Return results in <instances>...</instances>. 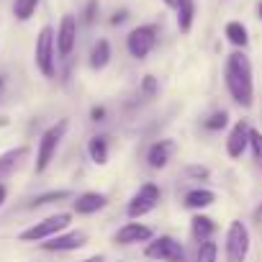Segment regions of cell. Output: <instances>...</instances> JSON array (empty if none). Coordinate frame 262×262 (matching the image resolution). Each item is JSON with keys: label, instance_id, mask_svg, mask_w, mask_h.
Here are the masks:
<instances>
[{"label": "cell", "instance_id": "1", "mask_svg": "<svg viewBox=\"0 0 262 262\" xmlns=\"http://www.w3.org/2000/svg\"><path fill=\"white\" fill-rule=\"evenodd\" d=\"M224 85L236 105H242V108L254 105V72H252V62L244 54V49H236L226 57Z\"/></svg>", "mask_w": 262, "mask_h": 262}, {"label": "cell", "instance_id": "2", "mask_svg": "<svg viewBox=\"0 0 262 262\" xmlns=\"http://www.w3.org/2000/svg\"><path fill=\"white\" fill-rule=\"evenodd\" d=\"M67 128H70V121H67V118H59L57 123H52L44 134H41L39 149H36V165H34V172H36V175L47 172V167L52 165V160H54V155H57V149H59L64 134H67Z\"/></svg>", "mask_w": 262, "mask_h": 262}, {"label": "cell", "instance_id": "3", "mask_svg": "<svg viewBox=\"0 0 262 262\" xmlns=\"http://www.w3.org/2000/svg\"><path fill=\"white\" fill-rule=\"evenodd\" d=\"M34 62L47 80L57 75V31L52 26H41L34 44Z\"/></svg>", "mask_w": 262, "mask_h": 262}, {"label": "cell", "instance_id": "4", "mask_svg": "<svg viewBox=\"0 0 262 262\" xmlns=\"http://www.w3.org/2000/svg\"><path fill=\"white\" fill-rule=\"evenodd\" d=\"M70 221H72L70 213L47 216L44 221H39V224H34V226H29V229H24V231L18 234V239H21V242H47V239L62 234V231L70 226Z\"/></svg>", "mask_w": 262, "mask_h": 262}, {"label": "cell", "instance_id": "5", "mask_svg": "<svg viewBox=\"0 0 262 262\" xmlns=\"http://www.w3.org/2000/svg\"><path fill=\"white\" fill-rule=\"evenodd\" d=\"M249 244H252V236H249V229L244 221H231L229 229H226V262H244L247 254H249Z\"/></svg>", "mask_w": 262, "mask_h": 262}, {"label": "cell", "instance_id": "6", "mask_svg": "<svg viewBox=\"0 0 262 262\" xmlns=\"http://www.w3.org/2000/svg\"><path fill=\"white\" fill-rule=\"evenodd\" d=\"M155 47H157V26L155 24H142L126 36V49L134 59H147Z\"/></svg>", "mask_w": 262, "mask_h": 262}, {"label": "cell", "instance_id": "7", "mask_svg": "<svg viewBox=\"0 0 262 262\" xmlns=\"http://www.w3.org/2000/svg\"><path fill=\"white\" fill-rule=\"evenodd\" d=\"M160 198H162L160 188H157L155 183H144L134 195H131V201H128V206H126V216H128V219H142V216H147L149 211L157 208Z\"/></svg>", "mask_w": 262, "mask_h": 262}, {"label": "cell", "instance_id": "8", "mask_svg": "<svg viewBox=\"0 0 262 262\" xmlns=\"http://www.w3.org/2000/svg\"><path fill=\"white\" fill-rule=\"evenodd\" d=\"M144 254L149 259H162V262H185V247L167 234L149 239V244L144 247Z\"/></svg>", "mask_w": 262, "mask_h": 262}, {"label": "cell", "instance_id": "9", "mask_svg": "<svg viewBox=\"0 0 262 262\" xmlns=\"http://www.w3.org/2000/svg\"><path fill=\"white\" fill-rule=\"evenodd\" d=\"M75 44H77V18L72 13H64L57 26V54L67 59L75 52Z\"/></svg>", "mask_w": 262, "mask_h": 262}, {"label": "cell", "instance_id": "10", "mask_svg": "<svg viewBox=\"0 0 262 262\" xmlns=\"http://www.w3.org/2000/svg\"><path fill=\"white\" fill-rule=\"evenodd\" d=\"M88 244V234L85 231H67V234H57L47 242H41L44 252H72Z\"/></svg>", "mask_w": 262, "mask_h": 262}, {"label": "cell", "instance_id": "11", "mask_svg": "<svg viewBox=\"0 0 262 262\" xmlns=\"http://www.w3.org/2000/svg\"><path fill=\"white\" fill-rule=\"evenodd\" d=\"M249 126H247V121H236L234 126H231V131H229V139H226V155L231 157V160H239L244 152H247V147H249Z\"/></svg>", "mask_w": 262, "mask_h": 262}, {"label": "cell", "instance_id": "12", "mask_svg": "<svg viewBox=\"0 0 262 262\" xmlns=\"http://www.w3.org/2000/svg\"><path fill=\"white\" fill-rule=\"evenodd\" d=\"M155 236V231L147 226V224H139V221H128L123 224L118 231H116V244H139V242H149Z\"/></svg>", "mask_w": 262, "mask_h": 262}, {"label": "cell", "instance_id": "13", "mask_svg": "<svg viewBox=\"0 0 262 262\" xmlns=\"http://www.w3.org/2000/svg\"><path fill=\"white\" fill-rule=\"evenodd\" d=\"M172 152H175V142L172 139H160L147 149V165L152 170H165L172 160Z\"/></svg>", "mask_w": 262, "mask_h": 262}, {"label": "cell", "instance_id": "14", "mask_svg": "<svg viewBox=\"0 0 262 262\" xmlns=\"http://www.w3.org/2000/svg\"><path fill=\"white\" fill-rule=\"evenodd\" d=\"M108 206V198L103 193H95V190H88V193H80L75 201H72V211L80 213V216H90V213H98L100 208Z\"/></svg>", "mask_w": 262, "mask_h": 262}, {"label": "cell", "instance_id": "15", "mask_svg": "<svg viewBox=\"0 0 262 262\" xmlns=\"http://www.w3.org/2000/svg\"><path fill=\"white\" fill-rule=\"evenodd\" d=\"M29 157V147H13L8 152L0 155V180H6L8 175L16 172V167Z\"/></svg>", "mask_w": 262, "mask_h": 262}, {"label": "cell", "instance_id": "16", "mask_svg": "<svg viewBox=\"0 0 262 262\" xmlns=\"http://www.w3.org/2000/svg\"><path fill=\"white\" fill-rule=\"evenodd\" d=\"M213 231H216V221H213L211 216H206V213L198 211V213L190 219V236H193L198 244L206 242V239H211Z\"/></svg>", "mask_w": 262, "mask_h": 262}, {"label": "cell", "instance_id": "17", "mask_svg": "<svg viewBox=\"0 0 262 262\" xmlns=\"http://www.w3.org/2000/svg\"><path fill=\"white\" fill-rule=\"evenodd\" d=\"M183 203L190 211H203V208H208V206L216 203V193L213 190H206V188H195V190H188L185 193Z\"/></svg>", "mask_w": 262, "mask_h": 262}, {"label": "cell", "instance_id": "18", "mask_svg": "<svg viewBox=\"0 0 262 262\" xmlns=\"http://www.w3.org/2000/svg\"><path fill=\"white\" fill-rule=\"evenodd\" d=\"M108 62H111V44H108V39H98V41L93 44V49H90L88 64H90V70L100 72V70L108 67Z\"/></svg>", "mask_w": 262, "mask_h": 262}, {"label": "cell", "instance_id": "19", "mask_svg": "<svg viewBox=\"0 0 262 262\" xmlns=\"http://www.w3.org/2000/svg\"><path fill=\"white\" fill-rule=\"evenodd\" d=\"M175 13H178V29H180V34H190L193 21H195V0H180Z\"/></svg>", "mask_w": 262, "mask_h": 262}, {"label": "cell", "instance_id": "20", "mask_svg": "<svg viewBox=\"0 0 262 262\" xmlns=\"http://www.w3.org/2000/svg\"><path fill=\"white\" fill-rule=\"evenodd\" d=\"M224 34H226L229 44H234L236 49H244L249 44V31H247V26L242 21H229L226 29H224Z\"/></svg>", "mask_w": 262, "mask_h": 262}, {"label": "cell", "instance_id": "21", "mask_svg": "<svg viewBox=\"0 0 262 262\" xmlns=\"http://www.w3.org/2000/svg\"><path fill=\"white\" fill-rule=\"evenodd\" d=\"M88 155L95 165H105L108 162V137L105 134H95L88 142Z\"/></svg>", "mask_w": 262, "mask_h": 262}, {"label": "cell", "instance_id": "22", "mask_svg": "<svg viewBox=\"0 0 262 262\" xmlns=\"http://www.w3.org/2000/svg\"><path fill=\"white\" fill-rule=\"evenodd\" d=\"M39 3H41V0H13V16H16V21H29V18H34Z\"/></svg>", "mask_w": 262, "mask_h": 262}, {"label": "cell", "instance_id": "23", "mask_svg": "<svg viewBox=\"0 0 262 262\" xmlns=\"http://www.w3.org/2000/svg\"><path fill=\"white\" fill-rule=\"evenodd\" d=\"M67 198H72L70 190H49V193L36 195V198L29 203V208H41V206H49V203H54V201H67Z\"/></svg>", "mask_w": 262, "mask_h": 262}, {"label": "cell", "instance_id": "24", "mask_svg": "<svg viewBox=\"0 0 262 262\" xmlns=\"http://www.w3.org/2000/svg\"><path fill=\"white\" fill-rule=\"evenodd\" d=\"M216 257H219V247H216V242L206 239V242H201V244H198L195 262H216Z\"/></svg>", "mask_w": 262, "mask_h": 262}, {"label": "cell", "instance_id": "25", "mask_svg": "<svg viewBox=\"0 0 262 262\" xmlns=\"http://www.w3.org/2000/svg\"><path fill=\"white\" fill-rule=\"evenodd\" d=\"M226 123H229V113H226V111H216V113H211V116L203 121V126H206L208 131H221V128H226Z\"/></svg>", "mask_w": 262, "mask_h": 262}, {"label": "cell", "instance_id": "26", "mask_svg": "<svg viewBox=\"0 0 262 262\" xmlns=\"http://www.w3.org/2000/svg\"><path fill=\"white\" fill-rule=\"evenodd\" d=\"M249 147H252V155L257 162H262V131L252 128L249 131Z\"/></svg>", "mask_w": 262, "mask_h": 262}, {"label": "cell", "instance_id": "27", "mask_svg": "<svg viewBox=\"0 0 262 262\" xmlns=\"http://www.w3.org/2000/svg\"><path fill=\"white\" fill-rule=\"evenodd\" d=\"M98 11H100V3L98 0H88V6H85V13H82V21L90 26V24H95V16H98Z\"/></svg>", "mask_w": 262, "mask_h": 262}, {"label": "cell", "instance_id": "28", "mask_svg": "<svg viewBox=\"0 0 262 262\" xmlns=\"http://www.w3.org/2000/svg\"><path fill=\"white\" fill-rule=\"evenodd\" d=\"M157 77L155 75H144V80H142V93L147 95V98H152V95H157Z\"/></svg>", "mask_w": 262, "mask_h": 262}, {"label": "cell", "instance_id": "29", "mask_svg": "<svg viewBox=\"0 0 262 262\" xmlns=\"http://www.w3.org/2000/svg\"><path fill=\"white\" fill-rule=\"evenodd\" d=\"M126 18H128V11H126V8H121V11H116V13L111 16V26H121Z\"/></svg>", "mask_w": 262, "mask_h": 262}, {"label": "cell", "instance_id": "30", "mask_svg": "<svg viewBox=\"0 0 262 262\" xmlns=\"http://www.w3.org/2000/svg\"><path fill=\"white\" fill-rule=\"evenodd\" d=\"M90 118H93V121H105V108H103V105H95V108L90 111Z\"/></svg>", "mask_w": 262, "mask_h": 262}, {"label": "cell", "instance_id": "31", "mask_svg": "<svg viewBox=\"0 0 262 262\" xmlns=\"http://www.w3.org/2000/svg\"><path fill=\"white\" fill-rule=\"evenodd\" d=\"M188 175H193V178H208V170L206 167H188Z\"/></svg>", "mask_w": 262, "mask_h": 262}, {"label": "cell", "instance_id": "32", "mask_svg": "<svg viewBox=\"0 0 262 262\" xmlns=\"http://www.w3.org/2000/svg\"><path fill=\"white\" fill-rule=\"evenodd\" d=\"M80 262H105V257H103V254H93V257H85V259H80Z\"/></svg>", "mask_w": 262, "mask_h": 262}, {"label": "cell", "instance_id": "33", "mask_svg": "<svg viewBox=\"0 0 262 262\" xmlns=\"http://www.w3.org/2000/svg\"><path fill=\"white\" fill-rule=\"evenodd\" d=\"M6 198H8V188H6L3 183H0V206L6 203Z\"/></svg>", "mask_w": 262, "mask_h": 262}, {"label": "cell", "instance_id": "34", "mask_svg": "<svg viewBox=\"0 0 262 262\" xmlns=\"http://www.w3.org/2000/svg\"><path fill=\"white\" fill-rule=\"evenodd\" d=\"M162 3H165L167 8H172V11H175V8H178V3H180V0H162Z\"/></svg>", "mask_w": 262, "mask_h": 262}, {"label": "cell", "instance_id": "35", "mask_svg": "<svg viewBox=\"0 0 262 262\" xmlns=\"http://www.w3.org/2000/svg\"><path fill=\"white\" fill-rule=\"evenodd\" d=\"M254 219H257V221H262V203L254 208Z\"/></svg>", "mask_w": 262, "mask_h": 262}, {"label": "cell", "instance_id": "36", "mask_svg": "<svg viewBox=\"0 0 262 262\" xmlns=\"http://www.w3.org/2000/svg\"><path fill=\"white\" fill-rule=\"evenodd\" d=\"M257 18L262 21V0H259V3H257Z\"/></svg>", "mask_w": 262, "mask_h": 262}, {"label": "cell", "instance_id": "37", "mask_svg": "<svg viewBox=\"0 0 262 262\" xmlns=\"http://www.w3.org/2000/svg\"><path fill=\"white\" fill-rule=\"evenodd\" d=\"M3 88H6V77L0 75V93H3Z\"/></svg>", "mask_w": 262, "mask_h": 262}]
</instances>
